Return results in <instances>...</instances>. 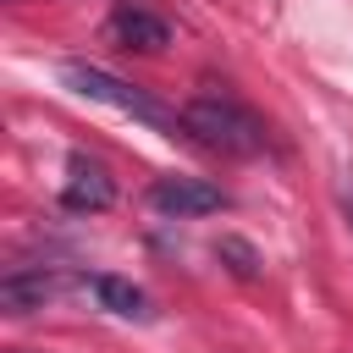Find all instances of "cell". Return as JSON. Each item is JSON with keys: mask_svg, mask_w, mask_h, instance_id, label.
I'll use <instances>...</instances> for the list:
<instances>
[{"mask_svg": "<svg viewBox=\"0 0 353 353\" xmlns=\"http://www.w3.org/2000/svg\"><path fill=\"white\" fill-rule=\"evenodd\" d=\"M182 127H188V138H199L221 154H265L270 149L265 121L254 110H243L237 99H226V94H193L182 105Z\"/></svg>", "mask_w": 353, "mask_h": 353, "instance_id": "6da1fadb", "label": "cell"}, {"mask_svg": "<svg viewBox=\"0 0 353 353\" xmlns=\"http://www.w3.org/2000/svg\"><path fill=\"white\" fill-rule=\"evenodd\" d=\"M61 83H66L72 94L94 99V105H110V110H121V116H132V121H143V127L165 132V138L188 132L176 110H165L160 99H149L143 88H132L127 77H116V72H105V66H88V61H66V66H61Z\"/></svg>", "mask_w": 353, "mask_h": 353, "instance_id": "7a4b0ae2", "label": "cell"}, {"mask_svg": "<svg viewBox=\"0 0 353 353\" xmlns=\"http://www.w3.org/2000/svg\"><path fill=\"white\" fill-rule=\"evenodd\" d=\"M61 204H66L72 215H99V210L116 204V176H110L99 160L72 154V160H66V182H61Z\"/></svg>", "mask_w": 353, "mask_h": 353, "instance_id": "3957f363", "label": "cell"}, {"mask_svg": "<svg viewBox=\"0 0 353 353\" xmlns=\"http://www.w3.org/2000/svg\"><path fill=\"white\" fill-rule=\"evenodd\" d=\"M149 204L160 215H215V210H226V193L204 176H160L149 188Z\"/></svg>", "mask_w": 353, "mask_h": 353, "instance_id": "277c9868", "label": "cell"}, {"mask_svg": "<svg viewBox=\"0 0 353 353\" xmlns=\"http://www.w3.org/2000/svg\"><path fill=\"white\" fill-rule=\"evenodd\" d=\"M61 292V276L55 270H6L0 276V314H33V309H44L50 298Z\"/></svg>", "mask_w": 353, "mask_h": 353, "instance_id": "5b68a950", "label": "cell"}, {"mask_svg": "<svg viewBox=\"0 0 353 353\" xmlns=\"http://www.w3.org/2000/svg\"><path fill=\"white\" fill-rule=\"evenodd\" d=\"M110 39H116L121 50L160 55V50L171 44V28H165V17L143 11V6H116V17H110Z\"/></svg>", "mask_w": 353, "mask_h": 353, "instance_id": "8992f818", "label": "cell"}, {"mask_svg": "<svg viewBox=\"0 0 353 353\" xmlns=\"http://www.w3.org/2000/svg\"><path fill=\"white\" fill-rule=\"evenodd\" d=\"M88 292H94V303H99L105 314H116V320H149V314H154L149 298H143L132 281H121V276H94Z\"/></svg>", "mask_w": 353, "mask_h": 353, "instance_id": "52a82bcc", "label": "cell"}, {"mask_svg": "<svg viewBox=\"0 0 353 353\" xmlns=\"http://www.w3.org/2000/svg\"><path fill=\"white\" fill-rule=\"evenodd\" d=\"M215 259L237 276V281H259L265 276V254L248 243V237H237V232H226V237H215Z\"/></svg>", "mask_w": 353, "mask_h": 353, "instance_id": "ba28073f", "label": "cell"}, {"mask_svg": "<svg viewBox=\"0 0 353 353\" xmlns=\"http://www.w3.org/2000/svg\"><path fill=\"white\" fill-rule=\"evenodd\" d=\"M342 199H347V215H353V171L342 176Z\"/></svg>", "mask_w": 353, "mask_h": 353, "instance_id": "9c48e42d", "label": "cell"}]
</instances>
